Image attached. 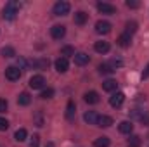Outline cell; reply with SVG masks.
Masks as SVG:
<instances>
[{"instance_id":"1","label":"cell","mask_w":149,"mask_h":147,"mask_svg":"<svg viewBox=\"0 0 149 147\" xmlns=\"http://www.w3.org/2000/svg\"><path fill=\"white\" fill-rule=\"evenodd\" d=\"M17 14H19V3L14 2V0H10V2L3 7V19H5V21H14Z\"/></svg>"},{"instance_id":"2","label":"cell","mask_w":149,"mask_h":147,"mask_svg":"<svg viewBox=\"0 0 149 147\" xmlns=\"http://www.w3.org/2000/svg\"><path fill=\"white\" fill-rule=\"evenodd\" d=\"M70 9H71L70 2L59 0V2H56V3H54V7H52V12H54L56 16H66V14H70Z\"/></svg>"},{"instance_id":"3","label":"cell","mask_w":149,"mask_h":147,"mask_svg":"<svg viewBox=\"0 0 149 147\" xmlns=\"http://www.w3.org/2000/svg\"><path fill=\"white\" fill-rule=\"evenodd\" d=\"M5 78H7L9 81H17V80L21 78V69L16 68V66H9V68H5Z\"/></svg>"},{"instance_id":"4","label":"cell","mask_w":149,"mask_h":147,"mask_svg":"<svg viewBox=\"0 0 149 147\" xmlns=\"http://www.w3.org/2000/svg\"><path fill=\"white\" fill-rule=\"evenodd\" d=\"M50 35L54 40H61V38L66 35V26H63V24H54L52 28H50Z\"/></svg>"},{"instance_id":"5","label":"cell","mask_w":149,"mask_h":147,"mask_svg":"<svg viewBox=\"0 0 149 147\" xmlns=\"http://www.w3.org/2000/svg\"><path fill=\"white\" fill-rule=\"evenodd\" d=\"M30 87H31L33 90H40V88H43V87H45V78H43L42 74H35V76H31V80H30Z\"/></svg>"},{"instance_id":"6","label":"cell","mask_w":149,"mask_h":147,"mask_svg":"<svg viewBox=\"0 0 149 147\" xmlns=\"http://www.w3.org/2000/svg\"><path fill=\"white\" fill-rule=\"evenodd\" d=\"M123 102H125V94L123 92H114L109 97V104H111L113 107H120Z\"/></svg>"},{"instance_id":"7","label":"cell","mask_w":149,"mask_h":147,"mask_svg":"<svg viewBox=\"0 0 149 147\" xmlns=\"http://www.w3.org/2000/svg\"><path fill=\"white\" fill-rule=\"evenodd\" d=\"M95 31L99 35H108L111 31V23H108V21H97L95 23Z\"/></svg>"},{"instance_id":"8","label":"cell","mask_w":149,"mask_h":147,"mask_svg":"<svg viewBox=\"0 0 149 147\" xmlns=\"http://www.w3.org/2000/svg\"><path fill=\"white\" fill-rule=\"evenodd\" d=\"M97 9H99V12H102V14H114V12H116V7H114L113 3H108V2H99V3H97Z\"/></svg>"},{"instance_id":"9","label":"cell","mask_w":149,"mask_h":147,"mask_svg":"<svg viewBox=\"0 0 149 147\" xmlns=\"http://www.w3.org/2000/svg\"><path fill=\"white\" fill-rule=\"evenodd\" d=\"M30 66L35 68V69H47L49 68V59H45V57L33 59V61H30Z\"/></svg>"},{"instance_id":"10","label":"cell","mask_w":149,"mask_h":147,"mask_svg":"<svg viewBox=\"0 0 149 147\" xmlns=\"http://www.w3.org/2000/svg\"><path fill=\"white\" fill-rule=\"evenodd\" d=\"M74 59V64H78V66H85V64H88V61H90V57L85 54V52H76L73 55Z\"/></svg>"},{"instance_id":"11","label":"cell","mask_w":149,"mask_h":147,"mask_svg":"<svg viewBox=\"0 0 149 147\" xmlns=\"http://www.w3.org/2000/svg\"><path fill=\"white\" fill-rule=\"evenodd\" d=\"M68 68H70V62H68L66 57H59V59L56 61V69H57V73H66Z\"/></svg>"},{"instance_id":"12","label":"cell","mask_w":149,"mask_h":147,"mask_svg":"<svg viewBox=\"0 0 149 147\" xmlns=\"http://www.w3.org/2000/svg\"><path fill=\"white\" fill-rule=\"evenodd\" d=\"M83 119H85V123H88V125H97L99 114H97L95 111H87V112L83 114Z\"/></svg>"},{"instance_id":"13","label":"cell","mask_w":149,"mask_h":147,"mask_svg":"<svg viewBox=\"0 0 149 147\" xmlns=\"http://www.w3.org/2000/svg\"><path fill=\"white\" fill-rule=\"evenodd\" d=\"M87 19H88V14H87V12H83V10H78V12H74V24H78V26H83V24L87 23Z\"/></svg>"},{"instance_id":"14","label":"cell","mask_w":149,"mask_h":147,"mask_svg":"<svg viewBox=\"0 0 149 147\" xmlns=\"http://www.w3.org/2000/svg\"><path fill=\"white\" fill-rule=\"evenodd\" d=\"M83 101H85L87 104H97L101 99H99V94L92 90V92H87V94L83 95Z\"/></svg>"},{"instance_id":"15","label":"cell","mask_w":149,"mask_h":147,"mask_svg":"<svg viewBox=\"0 0 149 147\" xmlns=\"http://www.w3.org/2000/svg\"><path fill=\"white\" fill-rule=\"evenodd\" d=\"M118 130H120V133L130 135V133L134 132V125H132V121H121V123L118 125Z\"/></svg>"},{"instance_id":"16","label":"cell","mask_w":149,"mask_h":147,"mask_svg":"<svg viewBox=\"0 0 149 147\" xmlns=\"http://www.w3.org/2000/svg\"><path fill=\"white\" fill-rule=\"evenodd\" d=\"M94 49H95V52H97V54H108V52H109V43L101 40V42H95Z\"/></svg>"},{"instance_id":"17","label":"cell","mask_w":149,"mask_h":147,"mask_svg":"<svg viewBox=\"0 0 149 147\" xmlns=\"http://www.w3.org/2000/svg\"><path fill=\"white\" fill-rule=\"evenodd\" d=\"M116 88H118V83H116V80H106V81H102V90H106V92H116Z\"/></svg>"},{"instance_id":"18","label":"cell","mask_w":149,"mask_h":147,"mask_svg":"<svg viewBox=\"0 0 149 147\" xmlns=\"http://www.w3.org/2000/svg\"><path fill=\"white\" fill-rule=\"evenodd\" d=\"M130 42H132V37H130V35H127V33L120 35V37H118V40H116V43H118L120 47H123V49L130 47Z\"/></svg>"},{"instance_id":"19","label":"cell","mask_w":149,"mask_h":147,"mask_svg":"<svg viewBox=\"0 0 149 147\" xmlns=\"http://www.w3.org/2000/svg\"><path fill=\"white\" fill-rule=\"evenodd\" d=\"M111 125H113V118H111V116H99L97 126H102V128H109Z\"/></svg>"},{"instance_id":"20","label":"cell","mask_w":149,"mask_h":147,"mask_svg":"<svg viewBox=\"0 0 149 147\" xmlns=\"http://www.w3.org/2000/svg\"><path fill=\"white\" fill-rule=\"evenodd\" d=\"M30 102H31V95H30L28 92L19 94V97H17V104H19V106H28Z\"/></svg>"},{"instance_id":"21","label":"cell","mask_w":149,"mask_h":147,"mask_svg":"<svg viewBox=\"0 0 149 147\" xmlns=\"http://www.w3.org/2000/svg\"><path fill=\"white\" fill-rule=\"evenodd\" d=\"M74 114H76V106H74L73 101H70L66 106V119H73Z\"/></svg>"},{"instance_id":"22","label":"cell","mask_w":149,"mask_h":147,"mask_svg":"<svg viewBox=\"0 0 149 147\" xmlns=\"http://www.w3.org/2000/svg\"><path fill=\"white\" fill-rule=\"evenodd\" d=\"M109 139L108 137H99V139H95L94 140V147H109Z\"/></svg>"},{"instance_id":"23","label":"cell","mask_w":149,"mask_h":147,"mask_svg":"<svg viewBox=\"0 0 149 147\" xmlns=\"http://www.w3.org/2000/svg\"><path fill=\"white\" fill-rule=\"evenodd\" d=\"M26 137H28V132H26L24 128H19V130H16V133H14V139H16L17 142H23V140H26Z\"/></svg>"},{"instance_id":"24","label":"cell","mask_w":149,"mask_h":147,"mask_svg":"<svg viewBox=\"0 0 149 147\" xmlns=\"http://www.w3.org/2000/svg\"><path fill=\"white\" fill-rule=\"evenodd\" d=\"M135 31H137V23H135V21H128V23H127V30H125V33L132 37Z\"/></svg>"},{"instance_id":"25","label":"cell","mask_w":149,"mask_h":147,"mask_svg":"<svg viewBox=\"0 0 149 147\" xmlns=\"http://www.w3.org/2000/svg\"><path fill=\"white\" fill-rule=\"evenodd\" d=\"M141 137L139 135H130V139H128V147H141Z\"/></svg>"},{"instance_id":"26","label":"cell","mask_w":149,"mask_h":147,"mask_svg":"<svg viewBox=\"0 0 149 147\" xmlns=\"http://www.w3.org/2000/svg\"><path fill=\"white\" fill-rule=\"evenodd\" d=\"M99 73L101 74H111V73H114V69H113L109 64H101L99 66Z\"/></svg>"},{"instance_id":"27","label":"cell","mask_w":149,"mask_h":147,"mask_svg":"<svg viewBox=\"0 0 149 147\" xmlns=\"http://www.w3.org/2000/svg\"><path fill=\"white\" fill-rule=\"evenodd\" d=\"M2 55H3V57H14V55H16V50H14L12 47H3V49H2Z\"/></svg>"},{"instance_id":"28","label":"cell","mask_w":149,"mask_h":147,"mask_svg":"<svg viewBox=\"0 0 149 147\" xmlns=\"http://www.w3.org/2000/svg\"><path fill=\"white\" fill-rule=\"evenodd\" d=\"M40 97H42V99H52V97H54V90H52V88H43Z\"/></svg>"},{"instance_id":"29","label":"cell","mask_w":149,"mask_h":147,"mask_svg":"<svg viewBox=\"0 0 149 147\" xmlns=\"http://www.w3.org/2000/svg\"><path fill=\"white\" fill-rule=\"evenodd\" d=\"M61 54L63 55H74L76 52H74L73 47H70V45H66V47H63V50H61Z\"/></svg>"},{"instance_id":"30","label":"cell","mask_w":149,"mask_h":147,"mask_svg":"<svg viewBox=\"0 0 149 147\" xmlns=\"http://www.w3.org/2000/svg\"><path fill=\"white\" fill-rule=\"evenodd\" d=\"M9 128V121L5 118H0V132H5Z\"/></svg>"},{"instance_id":"31","label":"cell","mask_w":149,"mask_h":147,"mask_svg":"<svg viewBox=\"0 0 149 147\" xmlns=\"http://www.w3.org/2000/svg\"><path fill=\"white\" fill-rule=\"evenodd\" d=\"M30 147H40V137L38 135H33V139L30 142Z\"/></svg>"},{"instance_id":"32","label":"cell","mask_w":149,"mask_h":147,"mask_svg":"<svg viewBox=\"0 0 149 147\" xmlns=\"http://www.w3.org/2000/svg\"><path fill=\"white\" fill-rule=\"evenodd\" d=\"M7 107H9V102L5 99H0V112H5Z\"/></svg>"},{"instance_id":"33","label":"cell","mask_w":149,"mask_h":147,"mask_svg":"<svg viewBox=\"0 0 149 147\" xmlns=\"http://www.w3.org/2000/svg\"><path fill=\"white\" fill-rule=\"evenodd\" d=\"M139 5H141V3L135 2V0H127V7H128V9H137Z\"/></svg>"},{"instance_id":"34","label":"cell","mask_w":149,"mask_h":147,"mask_svg":"<svg viewBox=\"0 0 149 147\" xmlns=\"http://www.w3.org/2000/svg\"><path fill=\"white\" fill-rule=\"evenodd\" d=\"M121 64H123V62H121L120 59H111V62H109V66H111L113 69H116V68H118V66H121Z\"/></svg>"},{"instance_id":"35","label":"cell","mask_w":149,"mask_h":147,"mask_svg":"<svg viewBox=\"0 0 149 147\" xmlns=\"http://www.w3.org/2000/svg\"><path fill=\"white\" fill-rule=\"evenodd\" d=\"M141 78H142V80H148L149 78V62H148V66L144 68V71H142V74H141Z\"/></svg>"},{"instance_id":"36","label":"cell","mask_w":149,"mask_h":147,"mask_svg":"<svg viewBox=\"0 0 149 147\" xmlns=\"http://www.w3.org/2000/svg\"><path fill=\"white\" fill-rule=\"evenodd\" d=\"M24 66H26V61H24L23 57H19V59H17V68L21 69V68H24Z\"/></svg>"},{"instance_id":"37","label":"cell","mask_w":149,"mask_h":147,"mask_svg":"<svg viewBox=\"0 0 149 147\" xmlns=\"http://www.w3.org/2000/svg\"><path fill=\"white\" fill-rule=\"evenodd\" d=\"M45 147H54V142H47V146Z\"/></svg>"}]
</instances>
